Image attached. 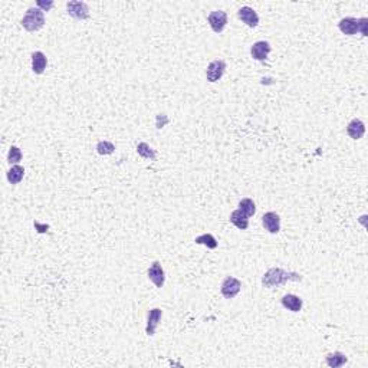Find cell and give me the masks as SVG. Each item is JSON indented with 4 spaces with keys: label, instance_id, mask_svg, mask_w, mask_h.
<instances>
[{
    "label": "cell",
    "instance_id": "obj_1",
    "mask_svg": "<svg viewBox=\"0 0 368 368\" xmlns=\"http://www.w3.org/2000/svg\"><path fill=\"white\" fill-rule=\"evenodd\" d=\"M288 281H302V276L296 272H286L282 268H271L262 278V285L265 288L281 286Z\"/></svg>",
    "mask_w": 368,
    "mask_h": 368
},
{
    "label": "cell",
    "instance_id": "obj_2",
    "mask_svg": "<svg viewBox=\"0 0 368 368\" xmlns=\"http://www.w3.org/2000/svg\"><path fill=\"white\" fill-rule=\"evenodd\" d=\"M20 23L28 32H38L45 26V12L39 7H29Z\"/></svg>",
    "mask_w": 368,
    "mask_h": 368
},
{
    "label": "cell",
    "instance_id": "obj_3",
    "mask_svg": "<svg viewBox=\"0 0 368 368\" xmlns=\"http://www.w3.org/2000/svg\"><path fill=\"white\" fill-rule=\"evenodd\" d=\"M66 10H68V15L77 20H85L89 17V9H88V4L83 3V1H78V0H74V1H68L66 3Z\"/></svg>",
    "mask_w": 368,
    "mask_h": 368
},
{
    "label": "cell",
    "instance_id": "obj_4",
    "mask_svg": "<svg viewBox=\"0 0 368 368\" xmlns=\"http://www.w3.org/2000/svg\"><path fill=\"white\" fill-rule=\"evenodd\" d=\"M240 289H242V282L239 279L233 276H227L222 284L220 292L226 299H233L239 293Z\"/></svg>",
    "mask_w": 368,
    "mask_h": 368
},
{
    "label": "cell",
    "instance_id": "obj_5",
    "mask_svg": "<svg viewBox=\"0 0 368 368\" xmlns=\"http://www.w3.org/2000/svg\"><path fill=\"white\" fill-rule=\"evenodd\" d=\"M224 71H226V62L222 59H216L208 64L207 69H206V78L208 82L214 83L219 80H222Z\"/></svg>",
    "mask_w": 368,
    "mask_h": 368
},
{
    "label": "cell",
    "instance_id": "obj_6",
    "mask_svg": "<svg viewBox=\"0 0 368 368\" xmlns=\"http://www.w3.org/2000/svg\"><path fill=\"white\" fill-rule=\"evenodd\" d=\"M207 22L213 32L222 33L227 25V13L223 10H214L208 15Z\"/></svg>",
    "mask_w": 368,
    "mask_h": 368
},
{
    "label": "cell",
    "instance_id": "obj_7",
    "mask_svg": "<svg viewBox=\"0 0 368 368\" xmlns=\"http://www.w3.org/2000/svg\"><path fill=\"white\" fill-rule=\"evenodd\" d=\"M148 279L157 286V288H163L164 286V282H165V273H164V269L161 266V263L159 260L153 262L150 269H148Z\"/></svg>",
    "mask_w": 368,
    "mask_h": 368
},
{
    "label": "cell",
    "instance_id": "obj_8",
    "mask_svg": "<svg viewBox=\"0 0 368 368\" xmlns=\"http://www.w3.org/2000/svg\"><path fill=\"white\" fill-rule=\"evenodd\" d=\"M262 224H263L265 230H268L272 235H276L281 230V217L275 211H268L262 217Z\"/></svg>",
    "mask_w": 368,
    "mask_h": 368
},
{
    "label": "cell",
    "instance_id": "obj_9",
    "mask_svg": "<svg viewBox=\"0 0 368 368\" xmlns=\"http://www.w3.org/2000/svg\"><path fill=\"white\" fill-rule=\"evenodd\" d=\"M272 50V46L269 42L266 41H259L256 43L252 45L250 48V55L255 61H266L268 59V55L271 53Z\"/></svg>",
    "mask_w": 368,
    "mask_h": 368
},
{
    "label": "cell",
    "instance_id": "obj_10",
    "mask_svg": "<svg viewBox=\"0 0 368 368\" xmlns=\"http://www.w3.org/2000/svg\"><path fill=\"white\" fill-rule=\"evenodd\" d=\"M161 317H163V311L160 308H153L148 311V315H147V328H145V332L148 336H153L156 334V329L160 324Z\"/></svg>",
    "mask_w": 368,
    "mask_h": 368
},
{
    "label": "cell",
    "instance_id": "obj_11",
    "mask_svg": "<svg viewBox=\"0 0 368 368\" xmlns=\"http://www.w3.org/2000/svg\"><path fill=\"white\" fill-rule=\"evenodd\" d=\"M238 16L249 28H256L257 25H259V16H257V13L252 7H249V6L240 7L239 12H238Z\"/></svg>",
    "mask_w": 368,
    "mask_h": 368
},
{
    "label": "cell",
    "instance_id": "obj_12",
    "mask_svg": "<svg viewBox=\"0 0 368 368\" xmlns=\"http://www.w3.org/2000/svg\"><path fill=\"white\" fill-rule=\"evenodd\" d=\"M347 134L351 137L352 140H361L363 135L366 134V125L361 120L354 118L347 127Z\"/></svg>",
    "mask_w": 368,
    "mask_h": 368
},
{
    "label": "cell",
    "instance_id": "obj_13",
    "mask_svg": "<svg viewBox=\"0 0 368 368\" xmlns=\"http://www.w3.org/2000/svg\"><path fill=\"white\" fill-rule=\"evenodd\" d=\"M46 66H48V59H46L45 53H43V52H41V50L33 52L32 53V71L33 72H35V74H38V75H41V74H43V72H45Z\"/></svg>",
    "mask_w": 368,
    "mask_h": 368
},
{
    "label": "cell",
    "instance_id": "obj_14",
    "mask_svg": "<svg viewBox=\"0 0 368 368\" xmlns=\"http://www.w3.org/2000/svg\"><path fill=\"white\" fill-rule=\"evenodd\" d=\"M281 302L284 305V308H286L290 312H299V311L302 309V305H304V301H302L299 296L293 295V293L285 295V296L281 299Z\"/></svg>",
    "mask_w": 368,
    "mask_h": 368
},
{
    "label": "cell",
    "instance_id": "obj_15",
    "mask_svg": "<svg viewBox=\"0 0 368 368\" xmlns=\"http://www.w3.org/2000/svg\"><path fill=\"white\" fill-rule=\"evenodd\" d=\"M338 28L339 31L344 33V35H348V36H352L355 33L358 32V23H357V19L355 17H342L338 23Z\"/></svg>",
    "mask_w": 368,
    "mask_h": 368
},
{
    "label": "cell",
    "instance_id": "obj_16",
    "mask_svg": "<svg viewBox=\"0 0 368 368\" xmlns=\"http://www.w3.org/2000/svg\"><path fill=\"white\" fill-rule=\"evenodd\" d=\"M230 222L235 224L238 229H240V230H246L249 227V217L242 210H239V208L235 210V211H232Z\"/></svg>",
    "mask_w": 368,
    "mask_h": 368
},
{
    "label": "cell",
    "instance_id": "obj_17",
    "mask_svg": "<svg viewBox=\"0 0 368 368\" xmlns=\"http://www.w3.org/2000/svg\"><path fill=\"white\" fill-rule=\"evenodd\" d=\"M325 361H327V364H328L331 368H339V367H342V366L348 361V358L345 357V354H342V352H339V351H335V352L328 354V355H327V358H325Z\"/></svg>",
    "mask_w": 368,
    "mask_h": 368
},
{
    "label": "cell",
    "instance_id": "obj_18",
    "mask_svg": "<svg viewBox=\"0 0 368 368\" xmlns=\"http://www.w3.org/2000/svg\"><path fill=\"white\" fill-rule=\"evenodd\" d=\"M7 181L10 183V184H19L22 180H23V176H25V168L22 167V165H12L10 168H9V171H7Z\"/></svg>",
    "mask_w": 368,
    "mask_h": 368
},
{
    "label": "cell",
    "instance_id": "obj_19",
    "mask_svg": "<svg viewBox=\"0 0 368 368\" xmlns=\"http://www.w3.org/2000/svg\"><path fill=\"white\" fill-rule=\"evenodd\" d=\"M137 153H138L140 157L147 159V160H156V157H157L156 150L153 147H150L147 143H140L137 145Z\"/></svg>",
    "mask_w": 368,
    "mask_h": 368
},
{
    "label": "cell",
    "instance_id": "obj_20",
    "mask_svg": "<svg viewBox=\"0 0 368 368\" xmlns=\"http://www.w3.org/2000/svg\"><path fill=\"white\" fill-rule=\"evenodd\" d=\"M239 210H242L247 217L256 213V204L252 199H242L239 202Z\"/></svg>",
    "mask_w": 368,
    "mask_h": 368
},
{
    "label": "cell",
    "instance_id": "obj_21",
    "mask_svg": "<svg viewBox=\"0 0 368 368\" xmlns=\"http://www.w3.org/2000/svg\"><path fill=\"white\" fill-rule=\"evenodd\" d=\"M194 242L197 243V245H204V246H207V249H216L217 247V240L216 238L213 236V235H210V233H204V235H200V236H197Z\"/></svg>",
    "mask_w": 368,
    "mask_h": 368
},
{
    "label": "cell",
    "instance_id": "obj_22",
    "mask_svg": "<svg viewBox=\"0 0 368 368\" xmlns=\"http://www.w3.org/2000/svg\"><path fill=\"white\" fill-rule=\"evenodd\" d=\"M22 151H20V148H17L16 145H12L10 148H9V153H7V163L10 164V165H16L19 161L22 160Z\"/></svg>",
    "mask_w": 368,
    "mask_h": 368
},
{
    "label": "cell",
    "instance_id": "obj_23",
    "mask_svg": "<svg viewBox=\"0 0 368 368\" xmlns=\"http://www.w3.org/2000/svg\"><path fill=\"white\" fill-rule=\"evenodd\" d=\"M114 151H115V145L110 141H99L96 144V153L99 156H110Z\"/></svg>",
    "mask_w": 368,
    "mask_h": 368
},
{
    "label": "cell",
    "instance_id": "obj_24",
    "mask_svg": "<svg viewBox=\"0 0 368 368\" xmlns=\"http://www.w3.org/2000/svg\"><path fill=\"white\" fill-rule=\"evenodd\" d=\"M357 23H358V32H361L363 36H367L368 31V19L367 17H361V19H357Z\"/></svg>",
    "mask_w": 368,
    "mask_h": 368
},
{
    "label": "cell",
    "instance_id": "obj_25",
    "mask_svg": "<svg viewBox=\"0 0 368 368\" xmlns=\"http://www.w3.org/2000/svg\"><path fill=\"white\" fill-rule=\"evenodd\" d=\"M170 123V118L165 115V114H159L157 115V121H156V125H157V128L161 129L165 124H168Z\"/></svg>",
    "mask_w": 368,
    "mask_h": 368
},
{
    "label": "cell",
    "instance_id": "obj_26",
    "mask_svg": "<svg viewBox=\"0 0 368 368\" xmlns=\"http://www.w3.org/2000/svg\"><path fill=\"white\" fill-rule=\"evenodd\" d=\"M36 7H39V9L43 10V12H49V10L53 7V1H52V0H49V1L38 0V1H36Z\"/></svg>",
    "mask_w": 368,
    "mask_h": 368
}]
</instances>
